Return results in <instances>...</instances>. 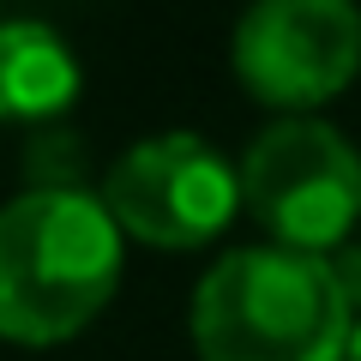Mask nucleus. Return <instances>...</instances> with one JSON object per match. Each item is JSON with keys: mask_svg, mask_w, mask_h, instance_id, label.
<instances>
[{"mask_svg": "<svg viewBox=\"0 0 361 361\" xmlns=\"http://www.w3.org/2000/svg\"><path fill=\"white\" fill-rule=\"evenodd\" d=\"M121 277V229L85 187H30L0 205V337L61 343L85 331Z\"/></svg>", "mask_w": 361, "mask_h": 361, "instance_id": "1", "label": "nucleus"}, {"mask_svg": "<svg viewBox=\"0 0 361 361\" xmlns=\"http://www.w3.org/2000/svg\"><path fill=\"white\" fill-rule=\"evenodd\" d=\"M355 319L331 265L295 247H235L193 295L199 361H343Z\"/></svg>", "mask_w": 361, "mask_h": 361, "instance_id": "2", "label": "nucleus"}, {"mask_svg": "<svg viewBox=\"0 0 361 361\" xmlns=\"http://www.w3.org/2000/svg\"><path fill=\"white\" fill-rule=\"evenodd\" d=\"M241 205L295 253H337L361 217V157L337 127L307 115L271 121L241 157Z\"/></svg>", "mask_w": 361, "mask_h": 361, "instance_id": "3", "label": "nucleus"}, {"mask_svg": "<svg viewBox=\"0 0 361 361\" xmlns=\"http://www.w3.org/2000/svg\"><path fill=\"white\" fill-rule=\"evenodd\" d=\"M103 205L115 229L151 247H199L235 217L241 175L199 133H151L115 157Z\"/></svg>", "mask_w": 361, "mask_h": 361, "instance_id": "4", "label": "nucleus"}, {"mask_svg": "<svg viewBox=\"0 0 361 361\" xmlns=\"http://www.w3.org/2000/svg\"><path fill=\"white\" fill-rule=\"evenodd\" d=\"M361 13L349 0H265L235 25V73L277 109H313L355 78Z\"/></svg>", "mask_w": 361, "mask_h": 361, "instance_id": "5", "label": "nucleus"}, {"mask_svg": "<svg viewBox=\"0 0 361 361\" xmlns=\"http://www.w3.org/2000/svg\"><path fill=\"white\" fill-rule=\"evenodd\" d=\"M78 97V61L37 18L0 25V121H49Z\"/></svg>", "mask_w": 361, "mask_h": 361, "instance_id": "6", "label": "nucleus"}, {"mask_svg": "<svg viewBox=\"0 0 361 361\" xmlns=\"http://www.w3.org/2000/svg\"><path fill=\"white\" fill-rule=\"evenodd\" d=\"M325 265H331L337 289H343V301H349V319L361 325V241H349V247H337V253H325Z\"/></svg>", "mask_w": 361, "mask_h": 361, "instance_id": "7", "label": "nucleus"}, {"mask_svg": "<svg viewBox=\"0 0 361 361\" xmlns=\"http://www.w3.org/2000/svg\"><path fill=\"white\" fill-rule=\"evenodd\" d=\"M343 361H361V325H355V337H349V355Z\"/></svg>", "mask_w": 361, "mask_h": 361, "instance_id": "8", "label": "nucleus"}]
</instances>
